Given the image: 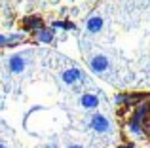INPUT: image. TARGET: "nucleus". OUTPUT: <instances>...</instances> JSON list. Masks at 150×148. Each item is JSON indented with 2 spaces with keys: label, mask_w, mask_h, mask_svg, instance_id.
<instances>
[{
  "label": "nucleus",
  "mask_w": 150,
  "mask_h": 148,
  "mask_svg": "<svg viewBox=\"0 0 150 148\" xmlns=\"http://www.w3.org/2000/svg\"><path fill=\"white\" fill-rule=\"evenodd\" d=\"M63 80H65V84H76V82L82 80V72L78 70V68H69V70L63 72Z\"/></svg>",
  "instance_id": "3"
},
{
  "label": "nucleus",
  "mask_w": 150,
  "mask_h": 148,
  "mask_svg": "<svg viewBox=\"0 0 150 148\" xmlns=\"http://www.w3.org/2000/svg\"><path fill=\"white\" fill-rule=\"evenodd\" d=\"M55 27H61V29H74V25L72 23H67V21H57V23H53Z\"/></svg>",
  "instance_id": "11"
},
{
  "label": "nucleus",
  "mask_w": 150,
  "mask_h": 148,
  "mask_svg": "<svg viewBox=\"0 0 150 148\" xmlns=\"http://www.w3.org/2000/svg\"><path fill=\"white\" fill-rule=\"evenodd\" d=\"M25 23L29 29H44V23H42L40 17H27Z\"/></svg>",
  "instance_id": "7"
},
{
  "label": "nucleus",
  "mask_w": 150,
  "mask_h": 148,
  "mask_svg": "<svg viewBox=\"0 0 150 148\" xmlns=\"http://www.w3.org/2000/svg\"><path fill=\"white\" fill-rule=\"evenodd\" d=\"M103 27V19L101 17H93L88 21V30H91V32H97V30H101Z\"/></svg>",
  "instance_id": "8"
},
{
  "label": "nucleus",
  "mask_w": 150,
  "mask_h": 148,
  "mask_svg": "<svg viewBox=\"0 0 150 148\" xmlns=\"http://www.w3.org/2000/svg\"><path fill=\"white\" fill-rule=\"evenodd\" d=\"M23 68H25V61H23V57L13 55V57L10 59V70H11V72H21Z\"/></svg>",
  "instance_id": "4"
},
{
  "label": "nucleus",
  "mask_w": 150,
  "mask_h": 148,
  "mask_svg": "<svg viewBox=\"0 0 150 148\" xmlns=\"http://www.w3.org/2000/svg\"><path fill=\"white\" fill-rule=\"evenodd\" d=\"M118 148H135V144H124V146H118Z\"/></svg>",
  "instance_id": "13"
},
{
  "label": "nucleus",
  "mask_w": 150,
  "mask_h": 148,
  "mask_svg": "<svg viewBox=\"0 0 150 148\" xmlns=\"http://www.w3.org/2000/svg\"><path fill=\"white\" fill-rule=\"evenodd\" d=\"M91 127L97 131V133H106V131L110 129V123H108V120H106L103 114H93V118H91Z\"/></svg>",
  "instance_id": "1"
},
{
  "label": "nucleus",
  "mask_w": 150,
  "mask_h": 148,
  "mask_svg": "<svg viewBox=\"0 0 150 148\" xmlns=\"http://www.w3.org/2000/svg\"><path fill=\"white\" fill-rule=\"evenodd\" d=\"M69 148H82V146H78V144H74V146H69Z\"/></svg>",
  "instance_id": "14"
},
{
  "label": "nucleus",
  "mask_w": 150,
  "mask_h": 148,
  "mask_svg": "<svg viewBox=\"0 0 150 148\" xmlns=\"http://www.w3.org/2000/svg\"><path fill=\"white\" fill-rule=\"evenodd\" d=\"M129 131H131V133H135V135H141V123L131 122V123H129Z\"/></svg>",
  "instance_id": "10"
},
{
  "label": "nucleus",
  "mask_w": 150,
  "mask_h": 148,
  "mask_svg": "<svg viewBox=\"0 0 150 148\" xmlns=\"http://www.w3.org/2000/svg\"><path fill=\"white\" fill-rule=\"evenodd\" d=\"M108 68V59L105 55H97L91 59V70L93 72H103Z\"/></svg>",
  "instance_id": "2"
},
{
  "label": "nucleus",
  "mask_w": 150,
  "mask_h": 148,
  "mask_svg": "<svg viewBox=\"0 0 150 148\" xmlns=\"http://www.w3.org/2000/svg\"><path fill=\"white\" fill-rule=\"evenodd\" d=\"M146 112H148V104H143V106H139V108L135 110V116H133V120H131V122L141 123L144 118H146Z\"/></svg>",
  "instance_id": "6"
},
{
  "label": "nucleus",
  "mask_w": 150,
  "mask_h": 148,
  "mask_svg": "<svg viewBox=\"0 0 150 148\" xmlns=\"http://www.w3.org/2000/svg\"><path fill=\"white\" fill-rule=\"evenodd\" d=\"M6 44H8V40L4 36H0V46H6Z\"/></svg>",
  "instance_id": "12"
},
{
  "label": "nucleus",
  "mask_w": 150,
  "mask_h": 148,
  "mask_svg": "<svg viewBox=\"0 0 150 148\" xmlns=\"http://www.w3.org/2000/svg\"><path fill=\"white\" fill-rule=\"evenodd\" d=\"M97 104H99V99H97L95 95H84L82 97V106H86V108H95Z\"/></svg>",
  "instance_id": "5"
},
{
  "label": "nucleus",
  "mask_w": 150,
  "mask_h": 148,
  "mask_svg": "<svg viewBox=\"0 0 150 148\" xmlns=\"http://www.w3.org/2000/svg\"><path fill=\"white\" fill-rule=\"evenodd\" d=\"M0 148H6V146H4V144H0Z\"/></svg>",
  "instance_id": "15"
},
{
  "label": "nucleus",
  "mask_w": 150,
  "mask_h": 148,
  "mask_svg": "<svg viewBox=\"0 0 150 148\" xmlns=\"http://www.w3.org/2000/svg\"><path fill=\"white\" fill-rule=\"evenodd\" d=\"M38 40L40 42H51L53 40V32L48 30V29H42L40 32H38Z\"/></svg>",
  "instance_id": "9"
}]
</instances>
